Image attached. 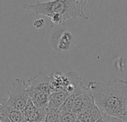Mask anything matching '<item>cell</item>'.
I'll list each match as a JSON object with an SVG mask.
<instances>
[{"label": "cell", "instance_id": "3957f363", "mask_svg": "<svg viewBox=\"0 0 127 122\" xmlns=\"http://www.w3.org/2000/svg\"><path fill=\"white\" fill-rule=\"evenodd\" d=\"M7 95L8 99L3 102L4 104L22 112L30 99L27 82L22 78H16Z\"/></svg>", "mask_w": 127, "mask_h": 122}, {"label": "cell", "instance_id": "5bb4252c", "mask_svg": "<svg viewBox=\"0 0 127 122\" xmlns=\"http://www.w3.org/2000/svg\"><path fill=\"white\" fill-rule=\"evenodd\" d=\"M77 116L71 113H60V122H76Z\"/></svg>", "mask_w": 127, "mask_h": 122}, {"label": "cell", "instance_id": "2e32d148", "mask_svg": "<svg viewBox=\"0 0 127 122\" xmlns=\"http://www.w3.org/2000/svg\"><path fill=\"white\" fill-rule=\"evenodd\" d=\"M107 122H124V121L120 119H117V118H114V117L107 116Z\"/></svg>", "mask_w": 127, "mask_h": 122}, {"label": "cell", "instance_id": "9c48e42d", "mask_svg": "<svg viewBox=\"0 0 127 122\" xmlns=\"http://www.w3.org/2000/svg\"><path fill=\"white\" fill-rule=\"evenodd\" d=\"M29 98L31 100L35 107L39 110H47L50 95L36 90L28 89Z\"/></svg>", "mask_w": 127, "mask_h": 122}, {"label": "cell", "instance_id": "ac0fdd59", "mask_svg": "<svg viewBox=\"0 0 127 122\" xmlns=\"http://www.w3.org/2000/svg\"><path fill=\"white\" fill-rule=\"evenodd\" d=\"M123 121H124V122H127V116L125 118V119H124V120H123Z\"/></svg>", "mask_w": 127, "mask_h": 122}, {"label": "cell", "instance_id": "8992f818", "mask_svg": "<svg viewBox=\"0 0 127 122\" xmlns=\"http://www.w3.org/2000/svg\"><path fill=\"white\" fill-rule=\"evenodd\" d=\"M72 40L73 35L69 31H60L53 34L51 40V45L55 51L64 52L69 50Z\"/></svg>", "mask_w": 127, "mask_h": 122}, {"label": "cell", "instance_id": "4fadbf2b", "mask_svg": "<svg viewBox=\"0 0 127 122\" xmlns=\"http://www.w3.org/2000/svg\"><path fill=\"white\" fill-rule=\"evenodd\" d=\"M44 122H60L59 110L47 109V115Z\"/></svg>", "mask_w": 127, "mask_h": 122}, {"label": "cell", "instance_id": "ba28073f", "mask_svg": "<svg viewBox=\"0 0 127 122\" xmlns=\"http://www.w3.org/2000/svg\"><path fill=\"white\" fill-rule=\"evenodd\" d=\"M25 119L30 122H44L47 115V110H39L35 107L29 99L22 111Z\"/></svg>", "mask_w": 127, "mask_h": 122}, {"label": "cell", "instance_id": "e0dca14e", "mask_svg": "<svg viewBox=\"0 0 127 122\" xmlns=\"http://www.w3.org/2000/svg\"><path fill=\"white\" fill-rule=\"evenodd\" d=\"M95 122H107V116L102 114V116Z\"/></svg>", "mask_w": 127, "mask_h": 122}, {"label": "cell", "instance_id": "9a60e30c", "mask_svg": "<svg viewBox=\"0 0 127 122\" xmlns=\"http://www.w3.org/2000/svg\"><path fill=\"white\" fill-rule=\"evenodd\" d=\"M33 25L34 28H37V29H40L45 27V21L44 20V19H38L36 20H35L33 23Z\"/></svg>", "mask_w": 127, "mask_h": 122}, {"label": "cell", "instance_id": "30bf717a", "mask_svg": "<svg viewBox=\"0 0 127 122\" xmlns=\"http://www.w3.org/2000/svg\"><path fill=\"white\" fill-rule=\"evenodd\" d=\"M69 95L64 91L53 92L50 95L48 108V110H59L63 102L68 98Z\"/></svg>", "mask_w": 127, "mask_h": 122}, {"label": "cell", "instance_id": "7a4b0ae2", "mask_svg": "<svg viewBox=\"0 0 127 122\" xmlns=\"http://www.w3.org/2000/svg\"><path fill=\"white\" fill-rule=\"evenodd\" d=\"M86 0H54L45 2L37 1L36 4H25V10L33 14H41L50 18L55 25H64L70 19L81 18L89 20L88 16L84 12Z\"/></svg>", "mask_w": 127, "mask_h": 122}, {"label": "cell", "instance_id": "d6986e66", "mask_svg": "<svg viewBox=\"0 0 127 122\" xmlns=\"http://www.w3.org/2000/svg\"><path fill=\"white\" fill-rule=\"evenodd\" d=\"M80 122V121H78V120H77V122Z\"/></svg>", "mask_w": 127, "mask_h": 122}, {"label": "cell", "instance_id": "5b68a950", "mask_svg": "<svg viewBox=\"0 0 127 122\" xmlns=\"http://www.w3.org/2000/svg\"><path fill=\"white\" fill-rule=\"evenodd\" d=\"M94 103V99L90 89L88 87L84 86L77 95L71 112L78 116L87 110Z\"/></svg>", "mask_w": 127, "mask_h": 122}, {"label": "cell", "instance_id": "7c38bea8", "mask_svg": "<svg viewBox=\"0 0 127 122\" xmlns=\"http://www.w3.org/2000/svg\"><path fill=\"white\" fill-rule=\"evenodd\" d=\"M4 104V103H2ZM5 107V111L6 113L8 116V118L10 119V120L12 122H23L25 121V116L24 114L22 111L11 108L10 107H7L6 105H4Z\"/></svg>", "mask_w": 127, "mask_h": 122}, {"label": "cell", "instance_id": "52a82bcc", "mask_svg": "<svg viewBox=\"0 0 127 122\" xmlns=\"http://www.w3.org/2000/svg\"><path fill=\"white\" fill-rule=\"evenodd\" d=\"M27 82L28 89L29 90L40 91L48 95L52 92L50 77L43 73H39L37 75L30 78Z\"/></svg>", "mask_w": 127, "mask_h": 122}, {"label": "cell", "instance_id": "8fae6325", "mask_svg": "<svg viewBox=\"0 0 127 122\" xmlns=\"http://www.w3.org/2000/svg\"><path fill=\"white\" fill-rule=\"evenodd\" d=\"M102 116V113L94 103L87 110L77 116L80 122H95Z\"/></svg>", "mask_w": 127, "mask_h": 122}, {"label": "cell", "instance_id": "6da1fadb", "mask_svg": "<svg viewBox=\"0 0 127 122\" xmlns=\"http://www.w3.org/2000/svg\"><path fill=\"white\" fill-rule=\"evenodd\" d=\"M94 102L103 115L124 120L127 116V81L114 79L108 82L91 81Z\"/></svg>", "mask_w": 127, "mask_h": 122}, {"label": "cell", "instance_id": "277c9868", "mask_svg": "<svg viewBox=\"0 0 127 122\" xmlns=\"http://www.w3.org/2000/svg\"><path fill=\"white\" fill-rule=\"evenodd\" d=\"M50 81L52 92L64 91L68 95L73 93L80 86L83 84L82 78L75 72L54 73L50 76Z\"/></svg>", "mask_w": 127, "mask_h": 122}]
</instances>
